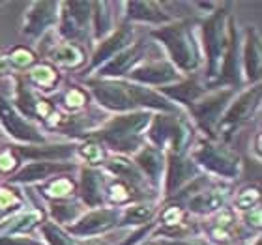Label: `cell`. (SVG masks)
<instances>
[{
	"instance_id": "9",
	"label": "cell",
	"mask_w": 262,
	"mask_h": 245,
	"mask_svg": "<svg viewBox=\"0 0 262 245\" xmlns=\"http://www.w3.org/2000/svg\"><path fill=\"white\" fill-rule=\"evenodd\" d=\"M118 221V212L116 210H98V212L88 213L86 217H82L75 227H71V232L79 236L86 234H98L103 230L111 229Z\"/></svg>"
},
{
	"instance_id": "4",
	"label": "cell",
	"mask_w": 262,
	"mask_h": 245,
	"mask_svg": "<svg viewBox=\"0 0 262 245\" xmlns=\"http://www.w3.org/2000/svg\"><path fill=\"white\" fill-rule=\"evenodd\" d=\"M229 36L225 34V11H215L206 23H204V43L208 53V70L210 77L221 73L225 55L229 49Z\"/></svg>"
},
{
	"instance_id": "34",
	"label": "cell",
	"mask_w": 262,
	"mask_h": 245,
	"mask_svg": "<svg viewBox=\"0 0 262 245\" xmlns=\"http://www.w3.org/2000/svg\"><path fill=\"white\" fill-rule=\"evenodd\" d=\"M66 103L70 107H81L84 103V94L81 90H71L68 96H66Z\"/></svg>"
},
{
	"instance_id": "35",
	"label": "cell",
	"mask_w": 262,
	"mask_h": 245,
	"mask_svg": "<svg viewBox=\"0 0 262 245\" xmlns=\"http://www.w3.org/2000/svg\"><path fill=\"white\" fill-rule=\"evenodd\" d=\"M82 155H84L90 163L101 161V150H99L98 146H84V148H82Z\"/></svg>"
},
{
	"instance_id": "32",
	"label": "cell",
	"mask_w": 262,
	"mask_h": 245,
	"mask_svg": "<svg viewBox=\"0 0 262 245\" xmlns=\"http://www.w3.org/2000/svg\"><path fill=\"white\" fill-rule=\"evenodd\" d=\"M258 201V191L257 189H247L244 191L240 196H238V206L240 208H251L253 206V202H257Z\"/></svg>"
},
{
	"instance_id": "18",
	"label": "cell",
	"mask_w": 262,
	"mask_h": 245,
	"mask_svg": "<svg viewBox=\"0 0 262 245\" xmlns=\"http://www.w3.org/2000/svg\"><path fill=\"white\" fill-rule=\"evenodd\" d=\"M246 70L249 81H257L260 77V45L257 34L249 30L246 41Z\"/></svg>"
},
{
	"instance_id": "36",
	"label": "cell",
	"mask_w": 262,
	"mask_h": 245,
	"mask_svg": "<svg viewBox=\"0 0 262 245\" xmlns=\"http://www.w3.org/2000/svg\"><path fill=\"white\" fill-rule=\"evenodd\" d=\"M0 245H39V243L27 240V238H2Z\"/></svg>"
},
{
	"instance_id": "27",
	"label": "cell",
	"mask_w": 262,
	"mask_h": 245,
	"mask_svg": "<svg viewBox=\"0 0 262 245\" xmlns=\"http://www.w3.org/2000/svg\"><path fill=\"white\" fill-rule=\"evenodd\" d=\"M154 215V208L146 206V204H141V206H133L126 212V217H124V223H146L150 221Z\"/></svg>"
},
{
	"instance_id": "6",
	"label": "cell",
	"mask_w": 262,
	"mask_h": 245,
	"mask_svg": "<svg viewBox=\"0 0 262 245\" xmlns=\"http://www.w3.org/2000/svg\"><path fill=\"white\" fill-rule=\"evenodd\" d=\"M193 158H195V161L204 165L206 169L213 170V172H217L221 176L232 178V176L238 174V158L221 146L206 144V146L199 148L193 153Z\"/></svg>"
},
{
	"instance_id": "42",
	"label": "cell",
	"mask_w": 262,
	"mask_h": 245,
	"mask_svg": "<svg viewBox=\"0 0 262 245\" xmlns=\"http://www.w3.org/2000/svg\"><path fill=\"white\" fill-rule=\"evenodd\" d=\"M146 245H154V243H146Z\"/></svg>"
},
{
	"instance_id": "33",
	"label": "cell",
	"mask_w": 262,
	"mask_h": 245,
	"mask_svg": "<svg viewBox=\"0 0 262 245\" xmlns=\"http://www.w3.org/2000/svg\"><path fill=\"white\" fill-rule=\"evenodd\" d=\"M71 189H73V185H71V182H68V180H56L55 184L51 185V193L56 196L68 195V193H71Z\"/></svg>"
},
{
	"instance_id": "17",
	"label": "cell",
	"mask_w": 262,
	"mask_h": 245,
	"mask_svg": "<svg viewBox=\"0 0 262 245\" xmlns=\"http://www.w3.org/2000/svg\"><path fill=\"white\" fill-rule=\"evenodd\" d=\"M64 169H70V165H56V163H32L25 167V169L15 174L11 180L13 182H36V180H43L47 178L49 174L56 172V170H64Z\"/></svg>"
},
{
	"instance_id": "38",
	"label": "cell",
	"mask_w": 262,
	"mask_h": 245,
	"mask_svg": "<svg viewBox=\"0 0 262 245\" xmlns=\"http://www.w3.org/2000/svg\"><path fill=\"white\" fill-rule=\"evenodd\" d=\"M11 202H13V196H11V193H8V191H0V208L10 206Z\"/></svg>"
},
{
	"instance_id": "22",
	"label": "cell",
	"mask_w": 262,
	"mask_h": 245,
	"mask_svg": "<svg viewBox=\"0 0 262 245\" xmlns=\"http://www.w3.org/2000/svg\"><path fill=\"white\" fill-rule=\"evenodd\" d=\"M223 206V195L219 191H204L189 202V210L195 213H212Z\"/></svg>"
},
{
	"instance_id": "5",
	"label": "cell",
	"mask_w": 262,
	"mask_h": 245,
	"mask_svg": "<svg viewBox=\"0 0 262 245\" xmlns=\"http://www.w3.org/2000/svg\"><path fill=\"white\" fill-rule=\"evenodd\" d=\"M150 139L159 148L170 144L174 152H180L189 139V131L180 120H176L172 116H158L154 118V124L150 127Z\"/></svg>"
},
{
	"instance_id": "10",
	"label": "cell",
	"mask_w": 262,
	"mask_h": 245,
	"mask_svg": "<svg viewBox=\"0 0 262 245\" xmlns=\"http://www.w3.org/2000/svg\"><path fill=\"white\" fill-rule=\"evenodd\" d=\"M131 79L141 82H150V84H163V82L174 81L178 79V73L170 64L167 62H152L137 68L129 73Z\"/></svg>"
},
{
	"instance_id": "26",
	"label": "cell",
	"mask_w": 262,
	"mask_h": 245,
	"mask_svg": "<svg viewBox=\"0 0 262 245\" xmlns=\"http://www.w3.org/2000/svg\"><path fill=\"white\" fill-rule=\"evenodd\" d=\"M109 169L113 170L116 176L127 178V180L133 182V184H139V182H141V176H139V172H137V170L131 167V163H127V161L115 159V161H111V163H109Z\"/></svg>"
},
{
	"instance_id": "20",
	"label": "cell",
	"mask_w": 262,
	"mask_h": 245,
	"mask_svg": "<svg viewBox=\"0 0 262 245\" xmlns=\"http://www.w3.org/2000/svg\"><path fill=\"white\" fill-rule=\"evenodd\" d=\"M81 191L82 198L90 206H98L101 204V178L96 170H84L82 172V182H81Z\"/></svg>"
},
{
	"instance_id": "19",
	"label": "cell",
	"mask_w": 262,
	"mask_h": 245,
	"mask_svg": "<svg viewBox=\"0 0 262 245\" xmlns=\"http://www.w3.org/2000/svg\"><path fill=\"white\" fill-rule=\"evenodd\" d=\"M127 11H129V19H137V21L163 23L169 19L154 2H131L127 4Z\"/></svg>"
},
{
	"instance_id": "23",
	"label": "cell",
	"mask_w": 262,
	"mask_h": 245,
	"mask_svg": "<svg viewBox=\"0 0 262 245\" xmlns=\"http://www.w3.org/2000/svg\"><path fill=\"white\" fill-rule=\"evenodd\" d=\"M27 158H68L73 153V146H43V148H21Z\"/></svg>"
},
{
	"instance_id": "8",
	"label": "cell",
	"mask_w": 262,
	"mask_h": 245,
	"mask_svg": "<svg viewBox=\"0 0 262 245\" xmlns=\"http://www.w3.org/2000/svg\"><path fill=\"white\" fill-rule=\"evenodd\" d=\"M56 8L55 2H36L32 4L25 19V34L27 36H38L45 28L53 25L56 19Z\"/></svg>"
},
{
	"instance_id": "25",
	"label": "cell",
	"mask_w": 262,
	"mask_h": 245,
	"mask_svg": "<svg viewBox=\"0 0 262 245\" xmlns=\"http://www.w3.org/2000/svg\"><path fill=\"white\" fill-rule=\"evenodd\" d=\"M201 88L196 86L195 82H184L180 86H174V88H165V94H169L170 98L178 99L182 103H195V99L201 96Z\"/></svg>"
},
{
	"instance_id": "16",
	"label": "cell",
	"mask_w": 262,
	"mask_h": 245,
	"mask_svg": "<svg viewBox=\"0 0 262 245\" xmlns=\"http://www.w3.org/2000/svg\"><path fill=\"white\" fill-rule=\"evenodd\" d=\"M141 53H142V43L135 45L133 49L124 51V53H120V55L116 56L115 60H111L105 68H101L99 75L111 77V75H122V73H126L127 68L141 58Z\"/></svg>"
},
{
	"instance_id": "24",
	"label": "cell",
	"mask_w": 262,
	"mask_h": 245,
	"mask_svg": "<svg viewBox=\"0 0 262 245\" xmlns=\"http://www.w3.org/2000/svg\"><path fill=\"white\" fill-rule=\"evenodd\" d=\"M51 58L62 65H77L82 62V53L77 49L75 45L66 43V45H60V47H56V49L53 51Z\"/></svg>"
},
{
	"instance_id": "37",
	"label": "cell",
	"mask_w": 262,
	"mask_h": 245,
	"mask_svg": "<svg viewBox=\"0 0 262 245\" xmlns=\"http://www.w3.org/2000/svg\"><path fill=\"white\" fill-rule=\"evenodd\" d=\"M13 159H11L10 153H4V155H0V169L2 170H10L13 167Z\"/></svg>"
},
{
	"instance_id": "29",
	"label": "cell",
	"mask_w": 262,
	"mask_h": 245,
	"mask_svg": "<svg viewBox=\"0 0 262 245\" xmlns=\"http://www.w3.org/2000/svg\"><path fill=\"white\" fill-rule=\"evenodd\" d=\"M30 75H32V79L38 82L39 86H51L56 79L55 71L51 70L49 65H39V68H36Z\"/></svg>"
},
{
	"instance_id": "14",
	"label": "cell",
	"mask_w": 262,
	"mask_h": 245,
	"mask_svg": "<svg viewBox=\"0 0 262 245\" xmlns=\"http://www.w3.org/2000/svg\"><path fill=\"white\" fill-rule=\"evenodd\" d=\"M258 98H260V90H258V88L244 94V96L230 107L229 113L225 115V124H238V122L246 120L247 116L253 113V109L257 107Z\"/></svg>"
},
{
	"instance_id": "30",
	"label": "cell",
	"mask_w": 262,
	"mask_h": 245,
	"mask_svg": "<svg viewBox=\"0 0 262 245\" xmlns=\"http://www.w3.org/2000/svg\"><path fill=\"white\" fill-rule=\"evenodd\" d=\"M53 215H55L58 221L66 223V221H71V219L77 215V208L75 206H53Z\"/></svg>"
},
{
	"instance_id": "15",
	"label": "cell",
	"mask_w": 262,
	"mask_h": 245,
	"mask_svg": "<svg viewBox=\"0 0 262 245\" xmlns=\"http://www.w3.org/2000/svg\"><path fill=\"white\" fill-rule=\"evenodd\" d=\"M131 39V30L129 27L120 28L116 34H113L105 43H101V47L98 49V53L94 55V65H98L99 62H105L115 56L116 51H120L122 47H126Z\"/></svg>"
},
{
	"instance_id": "40",
	"label": "cell",
	"mask_w": 262,
	"mask_h": 245,
	"mask_svg": "<svg viewBox=\"0 0 262 245\" xmlns=\"http://www.w3.org/2000/svg\"><path fill=\"white\" fill-rule=\"evenodd\" d=\"M169 245H208V243L201 240H193V241H170Z\"/></svg>"
},
{
	"instance_id": "3",
	"label": "cell",
	"mask_w": 262,
	"mask_h": 245,
	"mask_svg": "<svg viewBox=\"0 0 262 245\" xmlns=\"http://www.w3.org/2000/svg\"><path fill=\"white\" fill-rule=\"evenodd\" d=\"M156 38H159L165 43V47L169 49L172 60L178 64L184 71H191L199 64L195 53V45H193V38L186 25H172V27H165L161 30L154 32Z\"/></svg>"
},
{
	"instance_id": "7",
	"label": "cell",
	"mask_w": 262,
	"mask_h": 245,
	"mask_svg": "<svg viewBox=\"0 0 262 245\" xmlns=\"http://www.w3.org/2000/svg\"><path fill=\"white\" fill-rule=\"evenodd\" d=\"M0 120H2L4 127L8 129V133L13 135L15 139H19V141H28V142L43 141L41 133H38L28 122L23 120L21 116L15 113V109L2 98H0Z\"/></svg>"
},
{
	"instance_id": "21",
	"label": "cell",
	"mask_w": 262,
	"mask_h": 245,
	"mask_svg": "<svg viewBox=\"0 0 262 245\" xmlns=\"http://www.w3.org/2000/svg\"><path fill=\"white\" fill-rule=\"evenodd\" d=\"M137 163L150 176V180L152 182L159 180V174H161V169H163V155H161V152L154 150V148H144L137 155Z\"/></svg>"
},
{
	"instance_id": "39",
	"label": "cell",
	"mask_w": 262,
	"mask_h": 245,
	"mask_svg": "<svg viewBox=\"0 0 262 245\" xmlns=\"http://www.w3.org/2000/svg\"><path fill=\"white\" fill-rule=\"evenodd\" d=\"M176 221H178V210H176V208H172L170 212L165 213V223H167V225H174Z\"/></svg>"
},
{
	"instance_id": "31",
	"label": "cell",
	"mask_w": 262,
	"mask_h": 245,
	"mask_svg": "<svg viewBox=\"0 0 262 245\" xmlns=\"http://www.w3.org/2000/svg\"><path fill=\"white\" fill-rule=\"evenodd\" d=\"M11 62L19 68H25V65H30L34 62L32 53H28L27 49H17L13 55H11Z\"/></svg>"
},
{
	"instance_id": "12",
	"label": "cell",
	"mask_w": 262,
	"mask_h": 245,
	"mask_svg": "<svg viewBox=\"0 0 262 245\" xmlns=\"http://www.w3.org/2000/svg\"><path fill=\"white\" fill-rule=\"evenodd\" d=\"M90 8L92 4L86 2H71L66 4V13H64V23H62V34L66 38H75L77 34L81 32L90 15Z\"/></svg>"
},
{
	"instance_id": "2",
	"label": "cell",
	"mask_w": 262,
	"mask_h": 245,
	"mask_svg": "<svg viewBox=\"0 0 262 245\" xmlns=\"http://www.w3.org/2000/svg\"><path fill=\"white\" fill-rule=\"evenodd\" d=\"M148 122H150V116L144 115V113L118 116V118L111 120L109 124L105 125V129L99 133V137L115 150L133 152V150L139 148V141H141L139 131L142 127H146Z\"/></svg>"
},
{
	"instance_id": "11",
	"label": "cell",
	"mask_w": 262,
	"mask_h": 245,
	"mask_svg": "<svg viewBox=\"0 0 262 245\" xmlns=\"http://www.w3.org/2000/svg\"><path fill=\"white\" fill-rule=\"evenodd\" d=\"M232 96L230 90H225V92L213 94L208 99H204L202 103L193 105V113H195V118L201 122L204 127H210L217 122L221 110H223L225 103L229 101V98Z\"/></svg>"
},
{
	"instance_id": "41",
	"label": "cell",
	"mask_w": 262,
	"mask_h": 245,
	"mask_svg": "<svg viewBox=\"0 0 262 245\" xmlns=\"http://www.w3.org/2000/svg\"><path fill=\"white\" fill-rule=\"evenodd\" d=\"M255 245H260V240H257V241H255Z\"/></svg>"
},
{
	"instance_id": "1",
	"label": "cell",
	"mask_w": 262,
	"mask_h": 245,
	"mask_svg": "<svg viewBox=\"0 0 262 245\" xmlns=\"http://www.w3.org/2000/svg\"><path fill=\"white\" fill-rule=\"evenodd\" d=\"M92 92L99 103L107 109L126 110L131 107H154V109L170 110V107L158 94L146 88L131 86L124 82H92Z\"/></svg>"
},
{
	"instance_id": "13",
	"label": "cell",
	"mask_w": 262,
	"mask_h": 245,
	"mask_svg": "<svg viewBox=\"0 0 262 245\" xmlns=\"http://www.w3.org/2000/svg\"><path fill=\"white\" fill-rule=\"evenodd\" d=\"M169 176H167V191L172 193L174 189L182 187L187 180H191V176L195 174V167L189 161L170 155L169 159Z\"/></svg>"
},
{
	"instance_id": "28",
	"label": "cell",
	"mask_w": 262,
	"mask_h": 245,
	"mask_svg": "<svg viewBox=\"0 0 262 245\" xmlns=\"http://www.w3.org/2000/svg\"><path fill=\"white\" fill-rule=\"evenodd\" d=\"M43 234H45V238L49 240L51 245H73L70 238H68L60 229H56L55 225H45Z\"/></svg>"
}]
</instances>
